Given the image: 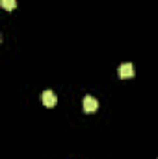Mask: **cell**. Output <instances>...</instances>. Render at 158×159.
<instances>
[{"label": "cell", "mask_w": 158, "mask_h": 159, "mask_svg": "<svg viewBox=\"0 0 158 159\" xmlns=\"http://www.w3.org/2000/svg\"><path fill=\"white\" fill-rule=\"evenodd\" d=\"M41 100H43V104H45L47 107H54V106L58 104V98H56V94H54L52 91H43Z\"/></svg>", "instance_id": "cell-1"}, {"label": "cell", "mask_w": 158, "mask_h": 159, "mask_svg": "<svg viewBox=\"0 0 158 159\" xmlns=\"http://www.w3.org/2000/svg\"><path fill=\"white\" fill-rule=\"evenodd\" d=\"M97 107H99V102H97V98H93V96H86L84 98V111L86 113H95L97 111Z\"/></svg>", "instance_id": "cell-2"}, {"label": "cell", "mask_w": 158, "mask_h": 159, "mask_svg": "<svg viewBox=\"0 0 158 159\" xmlns=\"http://www.w3.org/2000/svg\"><path fill=\"white\" fill-rule=\"evenodd\" d=\"M119 76L121 78H132L134 76V65L132 63H123L119 67Z\"/></svg>", "instance_id": "cell-3"}, {"label": "cell", "mask_w": 158, "mask_h": 159, "mask_svg": "<svg viewBox=\"0 0 158 159\" xmlns=\"http://www.w3.org/2000/svg\"><path fill=\"white\" fill-rule=\"evenodd\" d=\"M0 4H2V7H4L6 11H11V9L17 7V0H2Z\"/></svg>", "instance_id": "cell-4"}]
</instances>
